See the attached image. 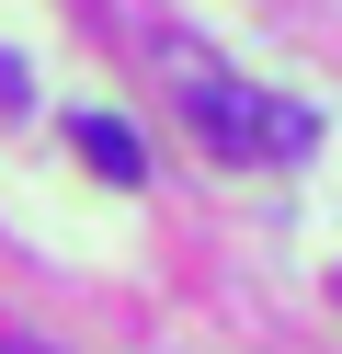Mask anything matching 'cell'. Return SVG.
<instances>
[{
	"label": "cell",
	"mask_w": 342,
	"mask_h": 354,
	"mask_svg": "<svg viewBox=\"0 0 342 354\" xmlns=\"http://www.w3.org/2000/svg\"><path fill=\"white\" fill-rule=\"evenodd\" d=\"M171 92H182V115H194V138L217 149V160H274V149H308V115H285L274 92L228 80L205 46H171Z\"/></svg>",
	"instance_id": "6da1fadb"
},
{
	"label": "cell",
	"mask_w": 342,
	"mask_h": 354,
	"mask_svg": "<svg viewBox=\"0 0 342 354\" xmlns=\"http://www.w3.org/2000/svg\"><path fill=\"white\" fill-rule=\"evenodd\" d=\"M68 138H80V160L103 171V183H149V149H137V126H114V115H80Z\"/></svg>",
	"instance_id": "7a4b0ae2"
},
{
	"label": "cell",
	"mask_w": 342,
	"mask_h": 354,
	"mask_svg": "<svg viewBox=\"0 0 342 354\" xmlns=\"http://www.w3.org/2000/svg\"><path fill=\"white\" fill-rule=\"evenodd\" d=\"M0 115H23V57H0Z\"/></svg>",
	"instance_id": "3957f363"
},
{
	"label": "cell",
	"mask_w": 342,
	"mask_h": 354,
	"mask_svg": "<svg viewBox=\"0 0 342 354\" xmlns=\"http://www.w3.org/2000/svg\"><path fill=\"white\" fill-rule=\"evenodd\" d=\"M0 354H57V343H46V331H0Z\"/></svg>",
	"instance_id": "277c9868"
}]
</instances>
